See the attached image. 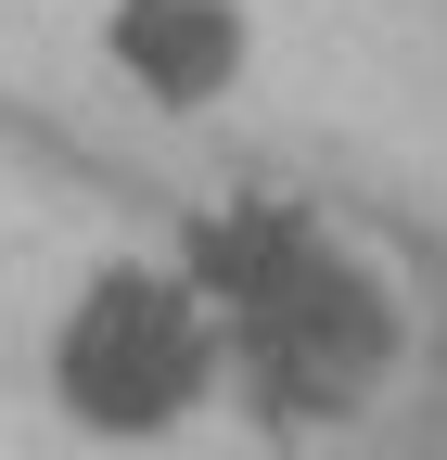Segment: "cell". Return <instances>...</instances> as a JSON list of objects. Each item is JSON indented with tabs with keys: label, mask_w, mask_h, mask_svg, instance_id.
<instances>
[{
	"label": "cell",
	"mask_w": 447,
	"mask_h": 460,
	"mask_svg": "<svg viewBox=\"0 0 447 460\" xmlns=\"http://www.w3.org/2000/svg\"><path fill=\"white\" fill-rule=\"evenodd\" d=\"M180 269L205 281L231 410L282 447H346L422 371V295L358 217L320 192H217L180 230Z\"/></svg>",
	"instance_id": "1"
},
{
	"label": "cell",
	"mask_w": 447,
	"mask_h": 460,
	"mask_svg": "<svg viewBox=\"0 0 447 460\" xmlns=\"http://www.w3.org/2000/svg\"><path fill=\"white\" fill-rule=\"evenodd\" d=\"M39 396L77 447H116V460H166L231 410V358H217L205 281L180 269V243H102L51 295Z\"/></svg>",
	"instance_id": "2"
},
{
	"label": "cell",
	"mask_w": 447,
	"mask_h": 460,
	"mask_svg": "<svg viewBox=\"0 0 447 460\" xmlns=\"http://www.w3.org/2000/svg\"><path fill=\"white\" fill-rule=\"evenodd\" d=\"M90 51L153 115H231L256 90V0H102Z\"/></svg>",
	"instance_id": "3"
}]
</instances>
